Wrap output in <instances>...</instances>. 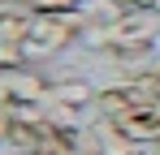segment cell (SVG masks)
<instances>
[{"label": "cell", "mask_w": 160, "mask_h": 155, "mask_svg": "<svg viewBox=\"0 0 160 155\" xmlns=\"http://www.w3.org/2000/svg\"><path fill=\"white\" fill-rule=\"evenodd\" d=\"M95 91H100V86H91V82H87V78H78V73L52 78L48 99H43V116H48V121H56V125H74V129H82L91 116H95Z\"/></svg>", "instance_id": "6da1fadb"}, {"label": "cell", "mask_w": 160, "mask_h": 155, "mask_svg": "<svg viewBox=\"0 0 160 155\" xmlns=\"http://www.w3.org/2000/svg\"><path fill=\"white\" fill-rule=\"evenodd\" d=\"M74 43H82V22H78V13H35L30 35H26V56H30V65L56 60L61 52H69Z\"/></svg>", "instance_id": "7a4b0ae2"}, {"label": "cell", "mask_w": 160, "mask_h": 155, "mask_svg": "<svg viewBox=\"0 0 160 155\" xmlns=\"http://www.w3.org/2000/svg\"><path fill=\"white\" fill-rule=\"evenodd\" d=\"M48 86L52 78L43 73L39 65H13V69H0V108L13 116V112H39L48 99Z\"/></svg>", "instance_id": "3957f363"}, {"label": "cell", "mask_w": 160, "mask_h": 155, "mask_svg": "<svg viewBox=\"0 0 160 155\" xmlns=\"http://www.w3.org/2000/svg\"><path fill=\"white\" fill-rule=\"evenodd\" d=\"M78 138H82V155H147L143 142H134L117 121H108V116H100V112L82 125Z\"/></svg>", "instance_id": "277c9868"}, {"label": "cell", "mask_w": 160, "mask_h": 155, "mask_svg": "<svg viewBox=\"0 0 160 155\" xmlns=\"http://www.w3.org/2000/svg\"><path fill=\"white\" fill-rule=\"evenodd\" d=\"M156 52H160V39H134V43H117V48L100 52V60L112 69V78H134L156 69Z\"/></svg>", "instance_id": "5b68a950"}, {"label": "cell", "mask_w": 160, "mask_h": 155, "mask_svg": "<svg viewBox=\"0 0 160 155\" xmlns=\"http://www.w3.org/2000/svg\"><path fill=\"white\" fill-rule=\"evenodd\" d=\"M4 138H9V112L0 108V151H4Z\"/></svg>", "instance_id": "8992f818"}, {"label": "cell", "mask_w": 160, "mask_h": 155, "mask_svg": "<svg viewBox=\"0 0 160 155\" xmlns=\"http://www.w3.org/2000/svg\"><path fill=\"white\" fill-rule=\"evenodd\" d=\"M147 155H160V134L152 138V142H147Z\"/></svg>", "instance_id": "52a82bcc"}, {"label": "cell", "mask_w": 160, "mask_h": 155, "mask_svg": "<svg viewBox=\"0 0 160 155\" xmlns=\"http://www.w3.org/2000/svg\"><path fill=\"white\" fill-rule=\"evenodd\" d=\"M147 9H156V13H160V0H147Z\"/></svg>", "instance_id": "ba28073f"}, {"label": "cell", "mask_w": 160, "mask_h": 155, "mask_svg": "<svg viewBox=\"0 0 160 155\" xmlns=\"http://www.w3.org/2000/svg\"><path fill=\"white\" fill-rule=\"evenodd\" d=\"M117 4H138V0H117Z\"/></svg>", "instance_id": "9c48e42d"}, {"label": "cell", "mask_w": 160, "mask_h": 155, "mask_svg": "<svg viewBox=\"0 0 160 155\" xmlns=\"http://www.w3.org/2000/svg\"><path fill=\"white\" fill-rule=\"evenodd\" d=\"M156 78H160V60H156Z\"/></svg>", "instance_id": "30bf717a"}]
</instances>
